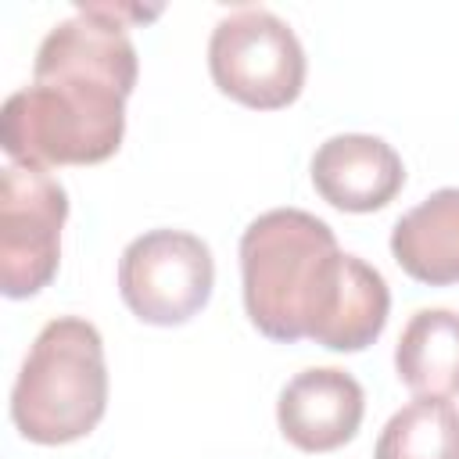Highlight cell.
Wrapping results in <instances>:
<instances>
[{
	"label": "cell",
	"instance_id": "obj_10",
	"mask_svg": "<svg viewBox=\"0 0 459 459\" xmlns=\"http://www.w3.org/2000/svg\"><path fill=\"white\" fill-rule=\"evenodd\" d=\"M398 380L416 398L459 394V312L420 308L394 344Z\"/></svg>",
	"mask_w": 459,
	"mask_h": 459
},
{
	"label": "cell",
	"instance_id": "obj_8",
	"mask_svg": "<svg viewBox=\"0 0 459 459\" xmlns=\"http://www.w3.org/2000/svg\"><path fill=\"white\" fill-rule=\"evenodd\" d=\"M405 183L398 151L373 133H337L312 154V186L341 212H377Z\"/></svg>",
	"mask_w": 459,
	"mask_h": 459
},
{
	"label": "cell",
	"instance_id": "obj_3",
	"mask_svg": "<svg viewBox=\"0 0 459 459\" xmlns=\"http://www.w3.org/2000/svg\"><path fill=\"white\" fill-rule=\"evenodd\" d=\"M108 409L100 330L82 316L50 319L11 387V420L25 441L68 445L86 437Z\"/></svg>",
	"mask_w": 459,
	"mask_h": 459
},
{
	"label": "cell",
	"instance_id": "obj_5",
	"mask_svg": "<svg viewBox=\"0 0 459 459\" xmlns=\"http://www.w3.org/2000/svg\"><path fill=\"white\" fill-rule=\"evenodd\" d=\"M65 186L39 165H4L0 176V287L7 298L39 294L61 262Z\"/></svg>",
	"mask_w": 459,
	"mask_h": 459
},
{
	"label": "cell",
	"instance_id": "obj_2",
	"mask_svg": "<svg viewBox=\"0 0 459 459\" xmlns=\"http://www.w3.org/2000/svg\"><path fill=\"white\" fill-rule=\"evenodd\" d=\"M355 255L301 208H273L240 233V283L247 319L273 341L319 337L337 308Z\"/></svg>",
	"mask_w": 459,
	"mask_h": 459
},
{
	"label": "cell",
	"instance_id": "obj_6",
	"mask_svg": "<svg viewBox=\"0 0 459 459\" xmlns=\"http://www.w3.org/2000/svg\"><path fill=\"white\" fill-rule=\"evenodd\" d=\"M215 283V262L186 230H147L118 258V294L151 326H179L197 316Z\"/></svg>",
	"mask_w": 459,
	"mask_h": 459
},
{
	"label": "cell",
	"instance_id": "obj_1",
	"mask_svg": "<svg viewBox=\"0 0 459 459\" xmlns=\"http://www.w3.org/2000/svg\"><path fill=\"white\" fill-rule=\"evenodd\" d=\"M136 47L111 4H75L32 65V82L0 111V143L18 165H97L126 133V97L136 86Z\"/></svg>",
	"mask_w": 459,
	"mask_h": 459
},
{
	"label": "cell",
	"instance_id": "obj_9",
	"mask_svg": "<svg viewBox=\"0 0 459 459\" xmlns=\"http://www.w3.org/2000/svg\"><path fill=\"white\" fill-rule=\"evenodd\" d=\"M394 262L420 283H459V186H441L391 230Z\"/></svg>",
	"mask_w": 459,
	"mask_h": 459
},
{
	"label": "cell",
	"instance_id": "obj_11",
	"mask_svg": "<svg viewBox=\"0 0 459 459\" xmlns=\"http://www.w3.org/2000/svg\"><path fill=\"white\" fill-rule=\"evenodd\" d=\"M373 459H459V409L445 398H412L384 423Z\"/></svg>",
	"mask_w": 459,
	"mask_h": 459
},
{
	"label": "cell",
	"instance_id": "obj_4",
	"mask_svg": "<svg viewBox=\"0 0 459 459\" xmlns=\"http://www.w3.org/2000/svg\"><path fill=\"white\" fill-rule=\"evenodd\" d=\"M208 68L226 97L258 111L287 108L305 86L301 39L280 14L255 4H244L215 22Z\"/></svg>",
	"mask_w": 459,
	"mask_h": 459
},
{
	"label": "cell",
	"instance_id": "obj_7",
	"mask_svg": "<svg viewBox=\"0 0 459 459\" xmlns=\"http://www.w3.org/2000/svg\"><path fill=\"white\" fill-rule=\"evenodd\" d=\"M366 412L362 384L337 369L316 366L290 377L276 402V423L283 437L301 452H330L355 437Z\"/></svg>",
	"mask_w": 459,
	"mask_h": 459
}]
</instances>
